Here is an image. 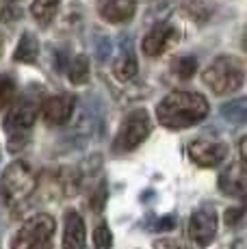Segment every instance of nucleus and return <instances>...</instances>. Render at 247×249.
I'll return each mask as SVG.
<instances>
[{"mask_svg":"<svg viewBox=\"0 0 247 249\" xmlns=\"http://www.w3.org/2000/svg\"><path fill=\"white\" fill-rule=\"evenodd\" d=\"M195 70H197V61L193 56H180V59H176L172 63V71L182 80L191 78L195 74Z\"/></svg>","mask_w":247,"mask_h":249,"instance_id":"20","label":"nucleus"},{"mask_svg":"<svg viewBox=\"0 0 247 249\" xmlns=\"http://www.w3.org/2000/svg\"><path fill=\"white\" fill-rule=\"evenodd\" d=\"M228 147L219 141H206V139H197V141L189 143V159L199 167H217L226 159Z\"/></svg>","mask_w":247,"mask_h":249,"instance_id":"8","label":"nucleus"},{"mask_svg":"<svg viewBox=\"0 0 247 249\" xmlns=\"http://www.w3.org/2000/svg\"><path fill=\"white\" fill-rule=\"evenodd\" d=\"M239 154H241V162H245V139L239 141Z\"/></svg>","mask_w":247,"mask_h":249,"instance_id":"27","label":"nucleus"},{"mask_svg":"<svg viewBox=\"0 0 247 249\" xmlns=\"http://www.w3.org/2000/svg\"><path fill=\"white\" fill-rule=\"evenodd\" d=\"M148 135H150V117L143 108H137V111L128 113V117L122 122L115 141H113V152L115 154L132 152L148 139Z\"/></svg>","mask_w":247,"mask_h":249,"instance_id":"5","label":"nucleus"},{"mask_svg":"<svg viewBox=\"0 0 247 249\" xmlns=\"http://www.w3.org/2000/svg\"><path fill=\"white\" fill-rule=\"evenodd\" d=\"M137 70H139L137 68V59L130 50H124L120 54V59L113 63V74H115V78L120 80V83L132 80L137 76Z\"/></svg>","mask_w":247,"mask_h":249,"instance_id":"14","label":"nucleus"},{"mask_svg":"<svg viewBox=\"0 0 247 249\" xmlns=\"http://www.w3.org/2000/svg\"><path fill=\"white\" fill-rule=\"evenodd\" d=\"M137 11V0H100V16L104 22L124 24Z\"/></svg>","mask_w":247,"mask_h":249,"instance_id":"11","label":"nucleus"},{"mask_svg":"<svg viewBox=\"0 0 247 249\" xmlns=\"http://www.w3.org/2000/svg\"><path fill=\"white\" fill-rule=\"evenodd\" d=\"M219 189H221L223 195H230V197H243L245 195V162L230 165L221 171Z\"/></svg>","mask_w":247,"mask_h":249,"instance_id":"12","label":"nucleus"},{"mask_svg":"<svg viewBox=\"0 0 247 249\" xmlns=\"http://www.w3.org/2000/svg\"><path fill=\"white\" fill-rule=\"evenodd\" d=\"M221 115H223V119H228V122H232V124H243L247 117L245 100L239 98V100H232V102H226L221 107Z\"/></svg>","mask_w":247,"mask_h":249,"instance_id":"19","label":"nucleus"},{"mask_svg":"<svg viewBox=\"0 0 247 249\" xmlns=\"http://www.w3.org/2000/svg\"><path fill=\"white\" fill-rule=\"evenodd\" d=\"M208 115V102L204 95L193 91H174L156 107V117L165 128L182 130L195 126Z\"/></svg>","mask_w":247,"mask_h":249,"instance_id":"1","label":"nucleus"},{"mask_svg":"<svg viewBox=\"0 0 247 249\" xmlns=\"http://www.w3.org/2000/svg\"><path fill=\"white\" fill-rule=\"evenodd\" d=\"M68 76L74 85H85L89 80V59L85 54H78L70 61Z\"/></svg>","mask_w":247,"mask_h":249,"instance_id":"18","label":"nucleus"},{"mask_svg":"<svg viewBox=\"0 0 247 249\" xmlns=\"http://www.w3.org/2000/svg\"><path fill=\"white\" fill-rule=\"evenodd\" d=\"M217 234V210L204 204L189 219V236L197 247H208Z\"/></svg>","mask_w":247,"mask_h":249,"instance_id":"6","label":"nucleus"},{"mask_svg":"<svg viewBox=\"0 0 247 249\" xmlns=\"http://www.w3.org/2000/svg\"><path fill=\"white\" fill-rule=\"evenodd\" d=\"M20 16H22V9H18L16 4H2L0 7V22H16V20H20Z\"/></svg>","mask_w":247,"mask_h":249,"instance_id":"23","label":"nucleus"},{"mask_svg":"<svg viewBox=\"0 0 247 249\" xmlns=\"http://www.w3.org/2000/svg\"><path fill=\"white\" fill-rule=\"evenodd\" d=\"M178 37H180V33L176 31L172 24L154 26L148 35L143 37V52L148 56H159V54H163V52L167 50Z\"/></svg>","mask_w":247,"mask_h":249,"instance_id":"10","label":"nucleus"},{"mask_svg":"<svg viewBox=\"0 0 247 249\" xmlns=\"http://www.w3.org/2000/svg\"><path fill=\"white\" fill-rule=\"evenodd\" d=\"M111 243H113V234L104 223L93 230V247L96 249H111Z\"/></svg>","mask_w":247,"mask_h":249,"instance_id":"21","label":"nucleus"},{"mask_svg":"<svg viewBox=\"0 0 247 249\" xmlns=\"http://www.w3.org/2000/svg\"><path fill=\"white\" fill-rule=\"evenodd\" d=\"M0 52H2V44H0Z\"/></svg>","mask_w":247,"mask_h":249,"instance_id":"28","label":"nucleus"},{"mask_svg":"<svg viewBox=\"0 0 247 249\" xmlns=\"http://www.w3.org/2000/svg\"><path fill=\"white\" fill-rule=\"evenodd\" d=\"M37 178L35 169L31 162L26 160H13L11 165L4 169L2 182H0V191H2V199L9 208H18L35 193L37 189Z\"/></svg>","mask_w":247,"mask_h":249,"instance_id":"2","label":"nucleus"},{"mask_svg":"<svg viewBox=\"0 0 247 249\" xmlns=\"http://www.w3.org/2000/svg\"><path fill=\"white\" fill-rule=\"evenodd\" d=\"M13 91H16V85L9 76H0V111L9 104V100L13 98Z\"/></svg>","mask_w":247,"mask_h":249,"instance_id":"22","label":"nucleus"},{"mask_svg":"<svg viewBox=\"0 0 247 249\" xmlns=\"http://www.w3.org/2000/svg\"><path fill=\"white\" fill-rule=\"evenodd\" d=\"M61 0H35L31 7V13L39 24H50V20L56 16Z\"/></svg>","mask_w":247,"mask_h":249,"instance_id":"17","label":"nucleus"},{"mask_svg":"<svg viewBox=\"0 0 247 249\" xmlns=\"http://www.w3.org/2000/svg\"><path fill=\"white\" fill-rule=\"evenodd\" d=\"M37 54H39V44H37V39L31 33H24V35L20 37V44H18L16 52H13V61H18V63H33V61L37 59Z\"/></svg>","mask_w":247,"mask_h":249,"instance_id":"15","label":"nucleus"},{"mask_svg":"<svg viewBox=\"0 0 247 249\" xmlns=\"http://www.w3.org/2000/svg\"><path fill=\"white\" fill-rule=\"evenodd\" d=\"M37 111H39V108H37L35 102H31V100H20V102L13 104L7 111V115H4V122H2L4 130L11 137L26 132L28 128L35 124Z\"/></svg>","mask_w":247,"mask_h":249,"instance_id":"7","label":"nucleus"},{"mask_svg":"<svg viewBox=\"0 0 247 249\" xmlns=\"http://www.w3.org/2000/svg\"><path fill=\"white\" fill-rule=\"evenodd\" d=\"M156 230H163V232H167V230H174L176 228V217H165V219H159V226H154Z\"/></svg>","mask_w":247,"mask_h":249,"instance_id":"25","label":"nucleus"},{"mask_svg":"<svg viewBox=\"0 0 247 249\" xmlns=\"http://www.w3.org/2000/svg\"><path fill=\"white\" fill-rule=\"evenodd\" d=\"M76 107V98L70 93H61V95H52L44 102L41 107V117L46 119V124L50 126H61L65 124L74 113Z\"/></svg>","mask_w":247,"mask_h":249,"instance_id":"9","label":"nucleus"},{"mask_svg":"<svg viewBox=\"0 0 247 249\" xmlns=\"http://www.w3.org/2000/svg\"><path fill=\"white\" fill-rule=\"evenodd\" d=\"M204 83L208 85V89L215 91L219 95L232 93L243 85L245 71H243V63L234 56H217L202 74Z\"/></svg>","mask_w":247,"mask_h":249,"instance_id":"3","label":"nucleus"},{"mask_svg":"<svg viewBox=\"0 0 247 249\" xmlns=\"http://www.w3.org/2000/svg\"><path fill=\"white\" fill-rule=\"evenodd\" d=\"M243 214H245L243 208H230L226 213V223H228V226H236V223L243 219Z\"/></svg>","mask_w":247,"mask_h":249,"instance_id":"24","label":"nucleus"},{"mask_svg":"<svg viewBox=\"0 0 247 249\" xmlns=\"http://www.w3.org/2000/svg\"><path fill=\"white\" fill-rule=\"evenodd\" d=\"M111 41L108 39H102V44H100V59H108V54H111Z\"/></svg>","mask_w":247,"mask_h":249,"instance_id":"26","label":"nucleus"},{"mask_svg":"<svg viewBox=\"0 0 247 249\" xmlns=\"http://www.w3.org/2000/svg\"><path fill=\"white\" fill-rule=\"evenodd\" d=\"M63 249H85V221L76 210L65 214Z\"/></svg>","mask_w":247,"mask_h":249,"instance_id":"13","label":"nucleus"},{"mask_svg":"<svg viewBox=\"0 0 247 249\" xmlns=\"http://www.w3.org/2000/svg\"><path fill=\"white\" fill-rule=\"evenodd\" d=\"M54 219L50 214H35L18 230L13 249H52Z\"/></svg>","mask_w":247,"mask_h":249,"instance_id":"4","label":"nucleus"},{"mask_svg":"<svg viewBox=\"0 0 247 249\" xmlns=\"http://www.w3.org/2000/svg\"><path fill=\"white\" fill-rule=\"evenodd\" d=\"M182 11L191 18L193 22H208L215 13V4L211 0H187L182 4Z\"/></svg>","mask_w":247,"mask_h":249,"instance_id":"16","label":"nucleus"}]
</instances>
